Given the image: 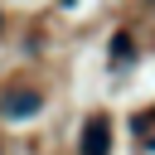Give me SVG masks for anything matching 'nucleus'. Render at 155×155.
Masks as SVG:
<instances>
[{"label": "nucleus", "mask_w": 155, "mask_h": 155, "mask_svg": "<svg viewBox=\"0 0 155 155\" xmlns=\"http://www.w3.org/2000/svg\"><path fill=\"white\" fill-rule=\"evenodd\" d=\"M82 155H111V126L107 116H92L82 131Z\"/></svg>", "instance_id": "obj_1"}, {"label": "nucleus", "mask_w": 155, "mask_h": 155, "mask_svg": "<svg viewBox=\"0 0 155 155\" xmlns=\"http://www.w3.org/2000/svg\"><path fill=\"white\" fill-rule=\"evenodd\" d=\"M39 111V97L34 92H10L5 97V116H34Z\"/></svg>", "instance_id": "obj_2"}]
</instances>
